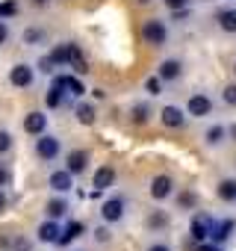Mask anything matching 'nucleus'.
<instances>
[{
  "instance_id": "obj_1",
  "label": "nucleus",
  "mask_w": 236,
  "mask_h": 251,
  "mask_svg": "<svg viewBox=\"0 0 236 251\" xmlns=\"http://www.w3.org/2000/svg\"><path fill=\"white\" fill-rule=\"evenodd\" d=\"M62 139L56 136V133H42V136H36V142H33V154H36V160L39 163H47V166H53V163H59V157H62Z\"/></svg>"
},
{
  "instance_id": "obj_2",
  "label": "nucleus",
  "mask_w": 236,
  "mask_h": 251,
  "mask_svg": "<svg viewBox=\"0 0 236 251\" xmlns=\"http://www.w3.org/2000/svg\"><path fill=\"white\" fill-rule=\"evenodd\" d=\"M130 216V198L127 195H109L100 201V222L106 225H121Z\"/></svg>"
},
{
  "instance_id": "obj_3",
  "label": "nucleus",
  "mask_w": 236,
  "mask_h": 251,
  "mask_svg": "<svg viewBox=\"0 0 236 251\" xmlns=\"http://www.w3.org/2000/svg\"><path fill=\"white\" fill-rule=\"evenodd\" d=\"M168 36H171V30L163 18H145L142 21V39H145L148 48H165Z\"/></svg>"
},
{
  "instance_id": "obj_4",
  "label": "nucleus",
  "mask_w": 236,
  "mask_h": 251,
  "mask_svg": "<svg viewBox=\"0 0 236 251\" xmlns=\"http://www.w3.org/2000/svg\"><path fill=\"white\" fill-rule=\"evenodd\" d=\"M39 80V71H36V62H15L9 68V86L12 89H33Z\"/></svg>"
},
{
  "instance_id": "obj_5",
  "label": "nucleus",
  "mask_w": 236,
  "mask_h": 251,
  "mask_svg": "<svg viewBox=\"0 0 236 251\" xmlns=\"http://www.w3.org/2000/svg\"><path fill=\"white\" fill-rule=\"evenodd\" d=\"M47 186H50L53 195H71L74 186H77V177H74L65 166H62V169H50V175H47Z\"/></svg>"
},
{
  "instance_id": "obj_6",
  "label": "nucleus",
  "mask_w": 236,
  "mask_h": 251,
  "mask_svg": "<svg viewBox=\"0 0 236 251\" xmlns=\"http://www.w3.org/2000/svg\"><path fill=\"white\" fill-rule=\"evenodd\" d=\"M157 115H160V124H163V127H168V130H183L186 121H189L186 106H177V103H165Z\"/></svg>"
},
{
  "instance_id": "obj_7",
  "label": "nucleus",
  "mask_w": 236,
  "mask_h": 251,
  "mask_svg": "<svg viewBox=\"0 0 236 251\" xmlns=\"http://www.w3.org/2000/svg\"><path fill=\"white\" fill-rule=\"evenodd\" d=\"M148 192H151V198H154L157 204L168 201V198L177 192L174 177H171V175H154V177H151V183H148Z\"/></svg>"
},
{
  "instance_id": "obj_8",
  "label": "nucleus",
  "mask_w": 236,
  "mask_h": 251,
  "mask_svg": "<svg viewBox=\"0 0 236 251\" xmlns=\"http://www.w3.org/2000/svg\"><path fill=\"white\" fill-rule=\"evenodd\" d=\"M212 109H215V103L207 92H195L186 100V115L189 118H207V115H212Z\"/></svg>"
},
{
  "instance_id": "obj_9",
  "label": "nucleus",
  "mask_w": 236,
  "mask_h": 251,
  "mask_svg": "<svg viewBox=\"0 0 236 251\" xmlns=\"http://www.w3.org/2000/svg\"><path fill=\"white\" fill-rule=\"evenodd\" d=\"M21 127H24L27 136H42V133L50 127V115H47L45 109H30V112L24 115V121H21Z\"/></svg>"
},
{
  "instance_id": "obj_10",
  "label": "nucleus",
  "mask_w": 236,
  "mask_h": 251,
  "mask_svg": "<svg viewBox=\"0 0 236 251\" xmlns=\"http://www.w3.org/2000/svg\"><path fill=\"white\" fill-rule=\"evenodd\" d=\"M50 80H53V83H56V86H59V89H62V92L68 95V98H74V100H80V98H83V95L89 92V89L83 86L80 74H59V71H56V74H53Z\"/></svg>"
},
{
  "instance_id": "obj_11",
  "label": "nucleus",
  "mask_w": 236,
  "mask_h": 251,
  "mask_svg": "<svg viewBox=\"0 0 236 251\" xmlns=\"http://www.w3.org/2000/svg\"><path fill=\"white\" fill-rule=\"evenodd\" d=\"M59 233H62V222H56V219H42L39 227H36V242H42V245H56V242H59Z\"/></svg>"
},
{
  "instance_id": "obj_12",
  "label": "nucleus",
  "mask_w": 236,
  "mask_h": 251,
  "mask_svg": "<svg viewBox=\"0 0 236 251\" xmlns=\"http://www.w3.org/2000/svg\"><path fill=\"white\" fill-rule=\"evenodd\" d=\"M89 233V227H86V222H80V219H71L68 225H62V233H59V248H71L80 236H86Z\"/></svg>"
},
{
  "instance_id": "obj_13",
  "label": "nucleus",
  "mask_w": 236,
  "mask_h": 251,
  "mask_svg": "<svg viewBox=\"0 0 236 251\" xmlns=\"http://www.w3.org/2000/svg\"><path fill=\"white\" fill-rule=\"evenodd\" d=\"M89 163H92V157H89V151H83V148H74V151L65 154V169H68L74 177L86 175V172H89Z\"/></svg>"
},
{
  "instance_id": "obj_14",
  "label": "nucleus",
  "mask_w": 236,
  "mask_h": 251,
  "mask_svg": "<svg viewBox=\"0 0 236 251\" xmlns=\"http://www.w3.org/2000/svg\"><path fill=\"white\" fill-rule=\"evenodd\" d=\"M212 216H207V213H198L192 222H189V236L195 239V242H207L210 239V233H212Z\"/></svg>"
},
{
  "instance_id": "obj_15",
  "label": "nucleus",
  "mask_w": 236,
  "mask_h": 251,
  "mask_svg": "<svg viewBox=\"0 0 236 251\" xmlns=\"http://www.w3.org/2000/svg\"><path fill=\"white\" fill-rule=\"evenodd\" d=\"M157 77H160L163 83H177V80L183 77V62H180V59H174V56L163 59V62L157 65Z\"/></svg>"
},
{
  "instance_id": "obj_16",
  "label": "nucleus",
  "mask_w": 236,
  "mask_h": 251,
  "mask_svg": "<svg viewBox=\"0 0 236 251\" xmlns=\"http://www.w3.org/2000/svg\"><path fill=\"white\" fill-rule=\"evenodd\" d=\"M68 213H71L68 195H53V198L45 204V219H56V222H62Z\"/></svg>"
},
{
  "instance_id": "obj_17",
  "label": "nucleus",
  "mask_w": 236,
  "mask_h": 251,
  "mask_svg": "<svg viewBox=\"0 0 236 251\" xmlns=\"http://www.w3.org/2000/svg\"><path fill=\"white\" fill-rule=\"evenodd\" d=\"M74 118H77V124H83V127H92L97 121V106L80 98V100H74Z\"/></svg>"
},
{
  "instance_id": "obj_18",
  "label": "nucleus",
  "mask_w": 236,
  "mask_h": 251,
  "mask_svg": "<svg viewBox=\"0 0 236 251\" xmlns=\"http://www.w3.org/2000/svg\"><path fill=\"white\" fill-rule=\"evenodd\" d=\"M227 139H230V127H224V124H210L204 130V145L207 148H221Z\"/></svg>"
},
{
  "instance_id": "obj_19",
  "label": "nucleus",
  "mask_w": 236,
  "mask_h": 251,
  "mask_svg": "<svg viewBox=\"0 0 236 251\" xmlns=\"http://www.w3.org/2000/svg\"><path fill=\"white\" fill-rule=\"evenodd\" d=\"M130 121L136 124V127L151 124V121H154V106H151V100H136V103L130 106Z\"/></svg>"
},
{
  "instance_id": "obj_20",
  "label": "nucleus",
  "mask_w": 236,
  "mask_h": 251,
  "mask_svg": "<svg viewBox=\"0 0 236 251\" xmlns=\"http://www.w3.org/2000/svg\"><path fill=\"white\" fill-rule=\"evenodd\" d=\"M233 230H236V222H233V219H215V222H212L210 242H218V245H224V242L233 236Z\"/></svg>"
},
{
  "instance_id": "obj_21",
  "label": "nucleus",
  "mask_w": 236,
  "mask_h": 251,
  "mask_svg": "<svg viewBox=\"0 0 236 251\" xmlns=\"http://www.w3.org/2000/svg\"><path fill=\"white\" fill-rule=\"evenodd\" d=\"M21 45H24V48H42V45H47V30H45V27H36V24L24 27Z\"/></svg>"
},
{
  "instance_id": "obj_22",
  "label": "nucleus",
  "mask_w": 236,
  "mask_h": 251,
  "mask_svg": "<svg viewBox=\"0 0 236 251\" xmlns=\"http://www.w3.org/2000/svg\"><path fill=\"white\" fill-rule=\"evenodd\" d=\"M74 42H56L47 53H50V59L59 65V68H68V62H71V53H74Z\"/></svg>"
},
{
  "instance_id": "obj_23",
  "label": "nucleus",
  "mask_w": 236,
  "mask_h": 251,
  "mask_svg": "<svg viewBox=\"0 0 236 251\" xmlns=\"http://www.w3.org/2000/svg\"><path fill=\"white\" fill-rule=\"evenodd\" d=\"M112 183H115V169H112V166L94 169V175H92V186H94V189L106 192V189H112Z\"/></svg>"
},
{
  "instance_id": "obj_24",
  "label": "nucleus",
  "mask_w": 236,
  "mask_h": 251,
  "mask_svg": "<svg viewBox=\"0 0 236 251\" xmlns=\"http://www.w3.org/2000/svg\"><path fill=\"white\" fill-rule=\"evenodd\" d=\"M215 24H218L221 33L233 36V33H236V9H233V6H221V9L215 12Z\"/></svg>"
},
{
  "instance_id": "obj_25",
  "label": "nucleus",
  "mask_w": 236,
  "mask_h": 251,
  "mask_svg": "<svg viewBox=\"0 0 236 251\" xmlns=\"http://www.w3.org/2000/svg\"><path fill=\"white\" fill-rule=\"evenodd\" d=\"M65 103H68V95H65V92H62V89L50 80V86H47V92H45V106L56 112V109H62Z\"/></svg>"
},
{
  "instance_id": "obj_26",
  "label": "nucleus",
  "mask_w": 236,
  "mask_h": 251,
  "mask_svg": "<svg viewBox=\"0 0 236 251\" xmlns=\"http://www.w3.org/2000/svg\"><path fill=\"white\" fill-rule=\"evenodd\" d=\"M145 225H148V230H154V233H160V230H165L168 225H171V216L165 213V210H151L148 213V219H145Z\"/></svg>"
},
{
  "instance_id": "obj_27",
  "label": "nucleus",
  "mask_w": 236,
  "mask_h": 251,
  "mask_svg": "<svg viewBox=\"0 0 236 251\" xmlns=\"http://www.w3.org/2000/svg\"><path fill=\"white\" fill-rule=\"evenodd\" d=\"M215 195H218L224 204H233V201H236V177H224V180H218Z\"/></svg>"
},
{
  "instance_id": "obj_28",
  "label": "nucleus",
  "mask_w": 236,
  "mask_h": 251,
  "mask_svg": "<svg viewBox=\"0 0 236 251\" xmlns=\"http://www.w3.org/2000/svg\"><path fill=\"white\" fill-rule=\"evenodd\" d=\"M68 68H74V74H86V71H89V62H86V56H83V48H80V45L74 48Z\"/></svg>"
},
{
  "instance_id": "obj_29",
  "label": "nucleus",
  "mask_w": 236,
  "mask_h": 251,
  "mask_svg": "<svg viewBox=\"0 0 236 251\" xmlns=\"http://www.w3.org/2000/svg\"><path fill=\"white\" fill-rule=\"evenodd\" d=\"M36 71H39V74H45V77H53V74L59 71V65L50 59V53H42V56H39V62H36Z\"/></svg>"
},
{
  "instance_id": "obj_30",
  "label": "nucleus",
  "mask_w": 236,
  "mask_h": 251,
  "mask_svg": "<svg viewBox=\"0 0 236 251\" xmlns=\"http://www.w3.org/2000/svg\"><path fill=\"white\" fill-rule=\"evenodd\" d=\"M92 239L97 242V245H106V242H112V225H94L92 227Z\"/></svg>"
},
{
  "instance_id": "obj_31",
  "label": "nucleus",
  "mask_w": 236,
  "mask_h": 251,
  "mask_svg": "<svg viewBox=\"0 0 236 251\" xmlns=\"http://www.w3.org/2000/svg\"><path fill=\"white\" fill-rule=\"evenodd\" d=\"M18 12H21L18 0H0V21H12Z\"/></svg>"
},
{
  "instance_id": "obj_32",
  "label": "nucleus",
  "mask_w": 236,
  "mask_h": 251,
  "mask_svg": "<svg viewBox=\"0 0 236 251\" xmlns=\"http://www.w3.org/2000/svg\"><path fill=\"white\" fill-rule=\"evenodd\" d=\"M195 207H198V195L192 189H186V192L177 195V210H195Z\"/></svg>"
},
{
  "instance_id": "obj_33",
  "label": "nucleus",
  "mask_w": 236,
  "mask_h": 251,
  "mask_svg": "<svg viewBox=\"0 0 236 251\" xmlns=\"http://www.w3.org/2000/svg\"><path fill=\"white\" fill-rule=\"evenodd\" d=\"M12 148H15V136H12V130L0 127V157H6Z\"/></svg>"
},
{
  "instance_id": "obj_34",
  "label": "nucleus",
  "mask_w": 236,
  "mask_h": 251,
  "mask_svg": "<svg viewBox=\"0 0 236 251\" xmlns=\"http://www.w3.org/2000/svg\"><path fill=\"white\" fill-rule=\"evenodd\" d=\"M163 86H165V83H163L157 74H151V77L145 80V92H148V98H160V95H163Z\"/></svg>"
},
{
  "instance_id": "obj_35",
  "label": "nucleus",
  "mask_w": 236,
  "mask_h": 251,
  "mask_svg": "<svg viewBox=\"0 0 236 251\" xmlns=\"http://www.w3.org/2000/svg\"><path fill=\"white\" fill-rule=\"evenodd\" d=\"M12 180H15V175H12V166H9L3 157H0V186H3V189H9V186H12Z\"/></svg>"
},
{
  "instance_id": "obj_36",
  "label": "nucleus",
  "mask_w": 236,
  "mask_h": 251,
  "mask_svg": "<svg viewBox=\"0 0 236 251\" xmlns=\"http://www.w3.org/2000/svg\"><path fill=\"white\" fill-rule=\"evenodd\" d=\"M9 248H12V251H33V239H30V236H15Z\"/></svg>"
},
{
  "instance_id": "obj_37",
  "label": "nucleus",
  "mask_w": 236,
  "mask_h": 251,
  "mask_svg": "<svg viewBox=\"0 0 236 251\" xmlns=\"http://www.w3.org/2000/svg\"><path fill=\"white\" fill-rule=\"evenodd\" d=\"M221 100H224L227 106H236V83H227V86L221 89Z\"/></svg>"
},
{
  "instance_id": "obj_38",
  "label": "nucleus",
  "mask_w": 236,
  "mask_h": 251,
  "mask_svg": "<svg viewBox=\"0 0 236 251\" xmlns=\"http://www.w3.org/2000/svg\"><path fill=\"white\" fill-rule=\"evenodd\" d=\"M163 3H165L168 12H177V9H189V6H192V0H163Z\"/></svg>"
},
{
  "instance_id": "obj_39",
  "label": "nucleus",
  "mask_w": 236,
  "mask_h": 251,
  "mask_svg": "<svg viewBox=\"0 0 236 251\" xmlns=\"http://www.w3.org/2000/svg\"><path fill=\"white\" fill-rule=\"evenodd\" d=\"M9 39H12L9 21H0V48H3V45H9Z\"/></svg>"
},
{
  "instance_id": "obj_40",
  "label": "nucleus",
  "mask_w": 236,
  "mask_h": 251,
  "mask_svg": "<svg viewBox=\"0 0 236 251\" xmlns=\"http://www.w3.org/2000/svg\"><path fill=\"white\" fill-rule=\"evenodd\" d=\"M9 210V189L0 186V213H6Z\"/></svg>"
},
{
  "instance_id": "obj_41",
  "label": "nucleus",
  "mask_w": 236,
  "mask_h": 251,
  "mask_svg": "<svg viewBox=\"0 0 236 251\" xmlns=\"http://www.w3.org/2000/svg\"><path fill=\"white\" fill-rule=\"evenodd\" d=\"M195 251H221V245L207 239V242H198V248H195Z\"/></svg>"
},
{
  "instance_id": "obj_42",
  "label": "nucleus",
  "mask_w": 236,
  "mask_h": 251,
  "mask_svg": "<svg viewBox=\"0 0 236 251\" xmlns=\"http://www.w3.org/2000/svg\"><path fill=\"white\" fill-rule=\"evenodd\" d=\"M148 251H171V245H165V242H151Z\"/></svg>"
},
{
  "instance_id": "obj_43",
  "label": "nucleus",
  "mask_w": 236,
  "mask_h": 251,
  "mask_svg": "<svg viewBox=\"0 0 236 251\" xmlns=\"http://www.w3.org/2000/svg\"><path fill=\"white\" fill-rule=\"evenodd\" d=\"M92 98H94V100H103V98H106V89H100V86L92 89Z\"/></svg>"
},
{
  "instance_id": "obj_44",
  "label": "nucleus",
  "mask_w": 236,
  "mask_h": 251,
  "mask_svg": "<svg viewBox=\"0 0 236 251\" xmlns=\"http://www.w3.org/2000/svg\"><path fill=\"white\" fill-rule=\"evenodd\" d=\"M47 3H50V0H33V6H36V9H45Z\"/></svg>"
},
{
  "instance_id": "obj_45",
  "label": "nucleus",
  "mask_w": 236,
  "mask_h": 251,
  "mask_svg": "<svg viewBox=\"0 0 236 251\" xmlns=\"http://www.w3.org/2000/svg\"><path fill=\"white\" fill-rule=\"evenodd\" d=\"M136 6H148V3H154V0H133Z\"/></svg>"
},
{
  "instance_id": "obj_46",
  "label": "nucleus",
  "mask_w": 236,
  "mask_h": 251,
  "mask_svg": "<svg viewBox=\"0 0 236 251\" xmlns=\"http://www.w3.org/2000/svg\"><path fill=\"white\" fill-rule=\"evenodd\" d=\"M230 139H236V124H233V127H230Z\"/></svg>"
},
{
  "instance_id": "obj_47",
  "label": "nucleus",
  "mask_w": 236,
  "mask_h": 251,
  "mask_svg": "<svg viewBox=\"0 0 236 251\" xmlns=\"http://www.w3.org/2000/svg\"><path fill=\"white\" fill-rule=\"evenodd\" d=\"M68 251H89V248H74V245H71V248H68Z\"/></svg>"
},
{
  "instance_id": "obj_48",
  "label": "nucleus",
  "mask_w": 236,
  "mask_h": 251,
  "mask_svg": "<svg viewBox=\"0 0 236 251\" xmlns=\"http://www.w3.org/2000/svg\"><path fill=\"white\" fill-rule=\"evenodd\" d=\"M233 74H236V62H233Z\"/></svg>"
}]
</instances>
